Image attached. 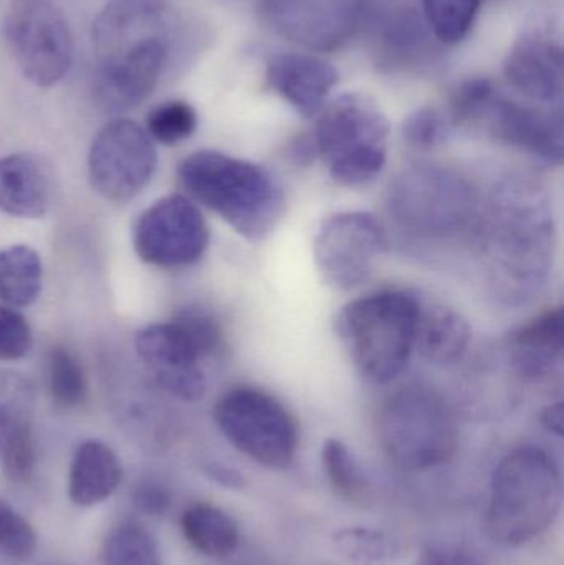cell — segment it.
Wrapping results in <instances>:
<instances>
[{
    "mask_svg": "<svg viewBox=\"0 0 564 565\" xmlns=\"http://www.w3.org/2000/svg\"><path fill=\"white\" fill-rule=\"evenodd\" d=\"M166 0H109L93 22V93L106 113L131 111L158 86L171 55Z\"/></svg>",
    "mask_w": 564,
    "mask_h": 565,
    "instance_id": "1",
    "label": "cell"
},
{
    "mask_svg": "<svg viewBox=\"0 0 564 565\" xmlns=\"http://www.w3.org/2000/svg\"><path fill=\"white\" fill-rule=\"evenodd\" d=\"M562 503V471L552 455L535 445L515 448L493 470L483 533L507 550L529 546L555 524Z\"/></svg>",
    "mask_w": 564,
    "mask_h": 565,
    "instance_id": "2",
    "label": "cell"
},
{
    "mask_svg": "<svg viewBox=\"0 0 564 565\" xmlns=\"http://www.w3.org/2000/svg\"><path fill=\"white\" fill-rule=\"evenodd\" d=\"M178 175L195 202L247 241H265L284 215V189L255 162L204 149L188 156L179 164Z\"/></svg>",
    "mask_w": 564,
    "mask_h": 565,
    "instance_id": "3",
    "label": "cell"
},
{
    "mask_svg": "<svg viewBox=\"0 0 564 565\" xmlns=\"http://www.w3.org/2000/svg\"><path fill=\"white\" fill-rule=\"evenodd\" d=\"M421 306L417 296L387 289L340 309L334 329L361 377L387 384L406 369L416 349Z\"/></svg>",
    "mask_w": 564,
    "mask_h": 565,
    "instance_id": "4",
    "label": "cell"
},
{
    "mask_svg": "<svg viewBox=\"0 0 564 565\" xmlns=\"http://www.w3.org/2000/svg\"><path fill=\"white\" fill-rule=\"evenodd\" d=\"M310 141L337 184L361 188L386 166L390 121L370 96L344 93L321 109Z\"/></svg>",
    "mask_w": 564,
    "mask_h": 565,
    "instance_id": "5",
    "label": "cell"
},
{
    "mask_svg": "<svg viewBox=\"0 0 564 565\" xmlns=\"http://www.w3.org/2000/svg\"><path fill=\"white\" fill-rule=\"evenodd\" d=\"M374 430L391 463L409 473L444 467L459 448L453 408L424 388H404L387 397L377 411Z\"/></svg>",
    "mask_w": 564,
    "mask_h": 565,
    "instance_id": "6",
    "label": "cell"
},
{
    "mask_svg": "<svg viewBox=\"0 0 564 565\" xmlns=\"http://www.w3.org/2000/svg\"><path fill=\"white\" fill-rule=\"evenodd\" d=\"M386 205L401 231L426 241L459 237L479 217L472 184L459 172L437 164L404 169L387 189Z\"/></svg>",
    "mask_w": 564,
    "mask_h": 565,
    "instance_id": "7",
    "label": "cell"
},
{
    "mask_svg": "<svg viewBox=\"0 0 564 565\" xmlns=\"http://www.w3.org/2000/svg\"><path fill=\"white\" fill-rule=\"evenodd\" d=\"M450 121L482 126L500 142L549 164H562V118L507 98L489 79H469L457 88L450 105Z\"/></svg>",
    "mask_w": 564,
    "mask_h": 565,
    "instance_id": "8",
    "label": "cell"
},
{
    "mask_svg": "<svg viewBox=\"0 0 564 565\" xmlns=\"http://www.w3.org/2000/svg\"><path fill=\"white\" fill-rule=\"evenodd\" d=\"M214 420L228 444L267 470L284 471L295 463L298 425L274 395L251 385H235L214 405Z\"/></svg>",
    "mask_w": 564,
    "mask_h": 565,
    "instance_id": "9",
    "label": "cell"
},
{
    "mask_svg": "<svg viewBox=\"0 0 564 565\" xmlns=\"http://www.w3.org/2000/svg\"><path fill=\"white\" fill-rule=\"evenodd\" d=\"M3 39L22 75L40 88H50L73 65L72 30L53 0H12L2 25Z\"/></svg>",
    "mask_w": 564,
    "mask_h": 565,
    "instance_id": "10",
    "label": "cell"
},
{
    "mask_svg": "<svg viewBox=\"0 0 564 565\" xmlns=\"http://www.w3.org/2000/svg\"><path fill=\"white\" fill-rule=\"evenodd\" d=\"M158 166L155 141L131 119L106 122L93 139L88 154L92 188L115 204L135 199L151 181Z\"/></svg>",
    "mask_w": 564,
    "mask_h": 565,
    "instance_id": "11",
    "label": "cell"
},
{
    "mask_svg": "<svg viewBox=\"0 0 564 565\" xmlns=\"http://www.w3.org/2000/svg\"><path fill=\"white\" fill-rule=\"evenodd\" d=\"M384 248L386 232L373 214L338 212L318 227L315 264L324 282L348 291L370 278Z\"/></svg>",
    "mask_w": 564,
    "mask_h": 565,
    "instance_id": "12",
    "label": "cell"
},
{
    "mask_svg": "<svg viewBox=\"0 0 564 565\" xmlns=\"http://www.w3.org/2000/svg\"><path fill=\"white\" fill-rule=\"evenodd\" d=\"M209 238L204 215L184 195L159 199L132 225L136 255L152 267L182 268L195 264L207 250Z\"/></svg>",
    "mask_w": 564,
    "mask_h": 565,
    "instance_id": "13",
    "label": "cell"
},
{
    "mask_svg": "<svg viewBox=\"0 0 564 565\" xmlns=\"http://www.w3.org/2000/svg\"><path fill=\"white\" fill-rule=\"evenodd\" d=\"M535 204L530 195L523 199L515 189L500 192L493 204L496 271H502L509 282L517 285L539 282L549 257L552 225Z\"/></svg>",
    "mask_w": 564,
    "mask_h": 565,
    "instance_id": "14",
    "label": "cell"
},
{
    "mask_svg": "<svg viewBox=\"0 0 564 565\" xmlns=\"http://www.w3.org/2000/svg\"><path fill=\"white\" fill-rule=\"evenodd\" d=\"M364 0H262L265 22L308 52L343 49L360 26Z\"/></svg>",
    "mask_w": 564,
    "mask_h": 565,
    "instance_id": "15",
    "label": "cell"
},
{
    "mask_svg": "<svg viewBox=\"0 0 564 565\" xmlns=\"http://www.w3.org/2000/svg\"><path fill=\"white\" fill-rule=\"evenodd\" d=\"M136 351L159 387L184 402L201 401L207 391L201 358L172 322L149 324L136 335Z\"/></svg>",
    "mask_w": 564,
    "mask_h": 565,
    "instance_id": "16",
    "label": "cell"
},
{
    "mask_svg": "<svg viewBox=\"0 0 564 565\" xmlns=\"http://www.w3.org/2000/svg\"><path fill=\"white\" fill-rule=\"evenodd\" d=\"M35 392L23 375L0 371V467L13 483H26L35 470Z\"/></svg>",
    "mask_w": 564,
    "mask_h": 565,
    "instance_id": "17",
    "label": "cell"
},
{
    "mask_svg": "<svg viewBox=\"0 0 564 565\" xmlns=\"http://www.w3.org/2000/svg\"><path fill=\"white\" fill-rule=\"evenodd\" d=\"M513 89L532 102L553 103L563 92V52L545 30H526L515 40L503 62Z\"/></svg>",
    "mask_w": 564,
    "mask_h": 565,
    "instance_id": "18",
    "label": "cell"
},
{
    "mask_svg": "<svg viewBox=\"0 0 564 565\" xmlns=\"http://www.w3.org/2000/svg\"><path fill=\"white\" fill-rule=\"evenodd\" d=\"M338 79L331 63L310 53H275L267 62L268 85L304 118L320 115Z\"/></svg>",
    "mask_w": 564,
    "mask_h": 565,
    "instance_id": "19",
    "label": "cell"
},
{
    "mask_svg": "<svg viewBox=\"0 0 564 565\" xmlns=\"http://www.w3.org/2000/svg\"><path fill=\"white\" fill-rule=\"evenodd\" d=\"M53 201L52 172L30 152L0 158V211L12 217L42 218Z\"/></svg>",
    "mask_w": 564,
    "mask_h": 565,
    "instance_id": "20",
    "label": "cell"
},
{
    "mask_svg": "<svg viewBox=\"0 0 564 565\" xmlns=\"http://www.w3.org/2000/svg\"><path fill=\"white\" fill-rule=\"evenodd\" d=\"M123 468L115 451L99 440H86L76 448L68 473V498L75 507L105 503L118 490Z\"/></svg>",
    "mask_w": 564,
    "mask_h": 565,
    "instance_id": "21",
    "label": "cell"
},
{
    "mask_svg": "<svg viewBox=\"0 0 564 565\" xmlns=\"http://www.w3.org/2000/svg\"><path fill=\"white\" fill-rule=\"evenodd\" d=\"M512 361L529 379L545 375L562 358L564 312L562 306L549 309L517 329L509 339Z\"/></svg>",
    "mask_w": 564,
    "mask_h": 565,
    "instance_id": "22",
    "label": "cell"
},
{
    "mask_svg": "<svg viewBox=\"0 0 564 565\" xmlns=\"http://www.w3.org/2000/svg\"><path fill=\"white\" fill-rule=\"evenodd\" d=\"M181 531L189 546L209 559H227L241 544L237 521L211 503L191 504L182 513Z\"/></svg>",
    "mask_w": 564,
    "mask_h": 565,
    "instance_id": "23",
    "label": "cell"
},
{
    "mask_svg": "<svg viewBox=\"0 0 564 565\" xmlns=\"http://www.w3.org/2000/svg\"><path fill=\"white\" fill-rule=\"evenodd\" d=\"M470 326L460 312L443 305L421 306L416 348L427 361L449 364L466 352Z\"/></svg>",
    "mask_w": 564,
    "mask_h": 565,
    "instance_id": "24",
    "label": "cell"
},
{
    "mask_svg": "<svg viewBox=\"0 0 564 565\" xmlns=\"http://www.w3.org/2000/svg\"><path fill=\"white\" fill-rule=\"evenodd\" d=\"M43 286L40 255L26 245L0 250V299L10 308H29Z\"/></svg>",
    "mask_w": 564,
    "mask_h": 565,
    "instance_id": "25",
    "label": "cell"
},
{
    "mask_svg": "<svg viewBox=\"0 0 564 565\" xmlns=\"http://www.w3.org/2000/svg\"><path fill=\"white\" fill-rule=\"evenodd\" d=\"M331 546L354 565H396L403 556L400 541L376 527H340L331 534Z\"/></svg>",
    "mask_w": 564,
    "mask_h": 565,
    "instance_id": "26",
    "label": "cell"
},
{
    "mask_svg": "<svg viewBox=\"0 0 564 565\" xmlns=\"http://www.w3.org/2000/svg\"><path fill=\"white\" fill-rule=\"evenodd\" d=\"M321 465L328 484L338 498L351 504L366 503L370 498V483L343 441L338 438H328L324 441Z\"/></svg>",
    "mask_w": 564,
    "mask_h": 565,
    "instance_id": "27",
    "label": "cell"
},
{
    "mask_svg": "<svg viewBox=\"0 0 564 565\" xmlns=\"http://www.w3.org/2000/svg\"><path fill=\"white\" fill-rule=\"evenodd\" d=\"M99 554L105 565H164L156 537L131 521L106 534Z\"/></svg>",
    "mask_w": 564,
    "mask_h": 565,
    "instance_id": "28",
    "label": "cell"
},
{
    "mask_svg": "<svg viewBox=\"0 0 564 565\" xmlns=\"http://www.w3.org/2000/svg\"><path fill=\"white\" fill-rule=\"evenodd\" d=\"M483 0H423L424 22L443 45L462 42L479 15Z\"/></svg>",
    "mask_w": 564,
    "mask_h": 565,
    "instance_id": "29",
    "label": "cell"
},
{
    "mask_svg": "<svg viewBox=\"0 0 564 565\" xmlns=\"http://www.w3.org/2000/svg\"><path fill=\"white\" fill-rule=\"evenodd\" d=\"M49 387L53 401L65 408L76 407L86 398L85 371L70 349L56 345L49 354Z\"/></svg>",
    "mask_w": 564,
    "mask_h": 565,
    "instance_id": "30",
    "label": "cell"
},
{
    "mask_svg": "<svg viewBox=\"0 0 564 565\" xmlns=\"http://www.w3.org/2000/svg\"><path fill=\"white\" fill-rule=\"evenodd\" d=\"M145 129L155 142L179 145L191 138L198 129V113L181 99L166 102L149 111Z\"/></svg>",
    "mask_w": 564,
    "mask_h": 565,
    "instance_id": "31",
    "label": "cell"
},
{
    "mask_svg": "<svg viewBox=\"0 0 564 565\" xmlns=\"http://www.w3.org/2000/svg\"><path fill=\"white\" fill-rule=\"evenodd\" d=\"M171 322L181 331L201 361L221 351L224 334L217 319L207 309L188 306L181 309Z\"/></svg>",
    "mask_w": 564,
    "mask_h": 565,
    "instance_id": "32",
    "label": "cell"
},
{
    "mask_svg": "<svg viewBox=\"0 0 564 565\" xmlns=\"http://www.w3.org/2000/svg\"><path fill=\"white\" fill-rule=\"evenodd\" d=\"M424 23L409 10H401L397 15H393V19L387 20L386 30L381 36L384 52L403 63L409 62L413 56H419L426 50L429 39L427 25Z\"/></svg>",
    "mask_w": 564,
    "mask_h": 565,
    "instance_id": "33",
    "label": "cell"
},
{
    "mask_svg": "<svg viewBox=\"0 0 564 565\" xmlns=\"http://www.w3.org/2000/svg\"><path fill=\"white\" fill-rule=\"evenodd\" d=\"M449 129L450 119L443 111L433 106H424L404 119L401 135L411 148L430 151L446 141Z\"/></svg>",
    "mask_w": 564,
    "mask_h": 565,
    "instance_id": "34",
    "label": "cell"
},
{
    "mask_svg": "<svg viewBox=\"0 0 564 565\" xmlns=\"http://www.w3.org/2000/svg\"><path fill=\"white\" fill-rule=\"evenodd\" d=\"M36 551V534L32 524L0 498V556L26 561Z\"/></svg>",
    "mask_w": 564,
    "mask_h": 565,
    "instance_id": "35",
    "label": "cell"
},
{
    "mask_svg": "<svg viewBox=\"0 0 564 565\" xmlns=\"http://www.w3.org/2000/svg\"><path fill=\"white\" fill-rule=\"evenodd\" d=\"M32 328L19 309L0 308V362H13L25 358L32 349Z\"/></svg>",
    "mask_w": 564,
    "mask_h": 565,
    "instance_id": "36",
    "label": "cell"
},
{
    "mask_svg": "<svg viewBox=\"0 0 564 565\" xmlns=\"http://www.w3.org/2000/svg\"><path fill=\"white\" fill-rule=\"evenodd\" d=\"M414 565H489V557L466 544H430L421 551Z\"/></svg>",
    "mask_w": 564,
    "mask_h": 565,
    "instance_id": "37",
    "label": "cell"
},
{
    "mask_svg": "<svg viewBox=\"0 0 564 565\" xmlns=\"http://www.w3.org/2000/svg\"><path fill=\"white\" fill-rule=\"evenodd\" d=\"M131 501L138 513L148 518H162L171 511L172 494L161 481L146 478L132 487Z\"/></svg>",
    "mask_w": 564,
    "mask_h": 565,
    "instance_id": "38",
    "label": "cell"
},
{
    "mask_svg": "<svg viewBox=\"0 0 564 565\" xmlns=\"http://www.w3.org/2000/svg\"><path fill=\"white\" fill-rule=\"evenodd\" d=\"M204 471L209 480L214 481L215 484L225 488V490L238 491L247 487L244 475L235 468L227 467V465L209 463Z\"/></svg>",
    "mask_w": 564,
    "mask_h": 565,
    "instance_id": "39",
    "label": "cell"
},
{
    "mask_svg": "<svg viewBox=\"0 0 564 565\" xmlns=\"http://www.w3.org/2000/svg\"><path fill=\"white\" fill-rule=\"evenodd\" d=\"M542 424L546 430L552 431V434L558 435L562 437L563 435V404L562 402H556V404L549 405L545 411L542 412Z\"/></svg>",
    "mask_w": 564,
    "mask_h": 565,
    "instance_id": "40",
    "label": "cell"
}]
</instances>
